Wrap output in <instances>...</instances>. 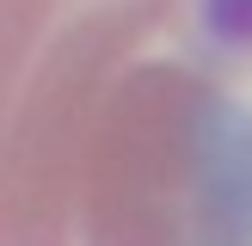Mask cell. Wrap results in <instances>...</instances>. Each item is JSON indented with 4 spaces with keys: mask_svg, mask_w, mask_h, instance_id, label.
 I'll return each mask as SVG.
<instances>
[{
    "mask_svg": "<svg viewBox=\"0 0 252 246\" xmlns=\"http://www.w3.org/2000/svg\"><path fill=\"white\" fill-rule=\"evenodd\" d=\"M191 43L216 68L252 62V0H191Z\"/></svg>",
    "mask_w": 252,
    "mask_h": 246,
    "instance_id": "2",
    "label": "cell"
},
{
    "mask_svg": "<svg viewBox=\"0 0 252 246\" xmlns=\"http://www.w3.org/2000/svg\"><path fill=\"white\" fill-rule=\"evenodd\" d=\"M191 37V0H0V246H80V179L117 80Z\"/></svg>",
    "mask_w": 252,
    "mask_h": 246,
    "instance_id": "1",
    "label": "cell"
}]
</instances>
